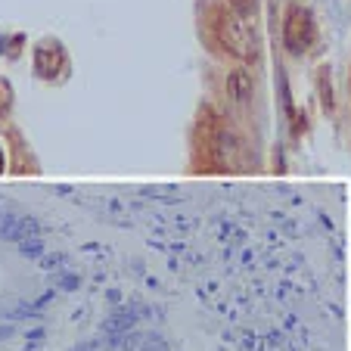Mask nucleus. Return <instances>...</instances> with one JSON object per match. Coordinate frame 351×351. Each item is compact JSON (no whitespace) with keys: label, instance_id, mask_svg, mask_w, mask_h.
Returning a JSON list of instances; mask_svg holds the SVG:
<instances>
[{"label":"nucleus","instance_id":"f257e3e1","mask_svg":"<svg viewBox=\"0 0 351 351\" xmlns=\"http://www.w3.org/2000/svg\"><path fill=\"white\" fill-rule=\"evenodd\" d=\"M212 32H215V40H218V47L224 50V53L237 56V60H243V62H249V60L258 56V50H255V34L249 32L245 19H239L230 7L215 10Z\"/></svg>","mask_w":351,"mask_h":351},{"label":"nucleus","instance_id":"f03ea898","mask_svg":"<svg viewBox=\"0 0 351 351\" xmlns=\"http://www.w3.org/2000/svg\"><path fill=\"white\" fill-rule=\"evenodd\" d=\"M314 38H317V25H314L311 10L302 3H289L283 16V47L292 56H302L311 50Z\"/></svg>","mask_w":351,"mask_h":351},{"label":"nucleus","instance_id":"7ed1b4c3","mask_svg":"<svg viewBox=\"0 0 351 351\" xmlns=\"http://www.w3.org/2000/svg\"><path fill=\"white\" fill-rule=\"evenodd\" d=\"M227 97L237 103V106H249L255 99V75L249 69H233L227 75Z\"/></svg>","mask_w":351,"mask_h":351},{"label":"nucleus","instance_id":"20e7f679","mask_svg":"<svg viewBox=\"0 0 351 351\" xmlns=\"http://www.w3.org/2000/svg\"><path fill=\"white\" fill-rule=\"evenodd\" d=\"M212 153H215V159H218V165L233 168V165H237V156H239V140L233 137L230 131H218Z\"/></svg>","mask_w":351,"mask_h":351},{"label":"nucleus","instance_id":"39448f33","mask_svg":"<svg viewBox=\"0 0 351 351\" xmlns=\"http://www.w3.org/2000/svg\"><path fill=\"white\" fill-rule=\"evenodd\" d=\"M227 7H230L239 19H255V13H258V0H227Z\"/></svg>","mask_w":351,"mask_h":351}]
</instances>
